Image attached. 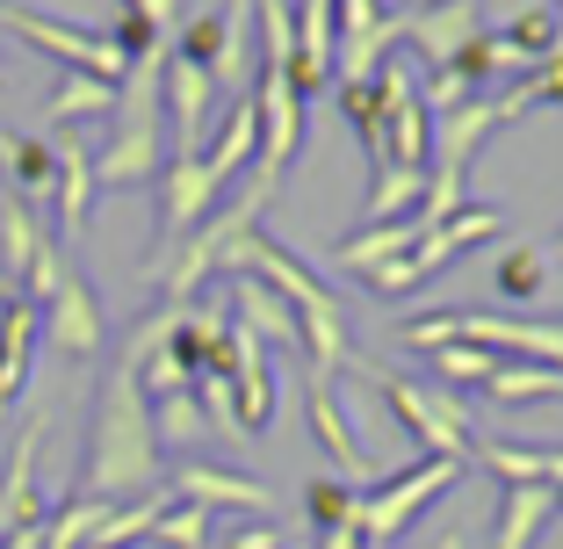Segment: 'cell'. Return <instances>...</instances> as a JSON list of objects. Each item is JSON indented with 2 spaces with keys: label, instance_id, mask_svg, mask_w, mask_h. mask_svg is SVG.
Returning a JSON list of instances; mask_svg holds the SVG:
<instances>
[{
  "label": "cell",
  "instance_id": "cell-1",
  "mask_svg": "<svg viewBox=\"0 0 563 549\" xmlns=\"http://www.w3.org/2000/svg\"><path fill=\"white\" fill-rule=\"evenodd\" d=\"M159 441H152V405L137 391V369L117 362L109 383L95 398V433H87V470H80V499L101 506H123V499H145L159 492Z\"/></svg>",
  "mask_w": 563,
  "mask_h": 549
},
{
  "label": "cell",
  "instance_id": "cell-2",
  "mask_svg": "<svg viewBox=\"0 0 563 549\" xmlns=\"http://www.w3.org/2000/svg\"><path fill=\"white\" fill-rule=\"evenodd\" d=\"M362 376L376 383V398L390 405V419H398V427L412 433L427 455L470 463V449H477V419H470V405L455 398V391H441V383H412V376H390V369H376V362H368Z\"/></svg>",
  "mask_w": 563,
  "mask_h": 549
},
{
  "label": "cell",
  "instance_id": "cell-3",
  "mask_svg": "<svg viewBox=\"0 0 563 549\" xmlns=\"http://www.w3.org/2000/svg\"><path fill=\"white\" fill-rule=\"evenodd\" d=\"M463 470H470V463L419 455V463L398 470V477H376V492H362V514H354V535H362V549H390L433 499H448V492L463 484Z\"/></svg>",
  "mask_w": 563,
  "mask_h": 549
},
{
  "label": "cell",
  "instance_id": "cell-4",
  "mask_svg": "<svg viewBox=\"0 0 563 549\" xmlns=\"http://www.w3.org/2000/svg\"><path fill=\"white\" fill-rule=\"evenodd\" d=\"M0 30H15L22 44L51 51V58H66L73 73H95V80H123V73H131V58H123V51L109 44L101 30H73V22H51V15H36V8H22V0H0Z\"/></svg>",
  "mask_w": 563,
  "mask_h": 549
},
{
  "label": "cell",
  "instance_id": "cell-5",
  "mask_svg": "<svg viewBox=\"0 0 563 549\" xmlns=\"http://www.w3.org/2000/svg\"><path fill=\"white\" fill-rule=\"evenodd\" d=\"M246 95H253V117H261V174L282 182V167H289L297 145H303V95L289 87L282 66H261Z\"/></svg>",
  "mask_w": 563,
  "mask_h": 549
},
{
  "label": "cell",
  "instance_id": "cell-6",
  "mask_svg": "<svg viewBox=\"0 0 563 549\" xmlns=\"http://www.w3.org/2000/svg\"><path fill=\"white\" fill-rule=\"evenodd\" d=\"M159 109L174 123V160H202L210 145V109H217V80L188 58L166 51V73H159Z\"/></svg>",
  "mask_w": 563,
  "mask_h": 549
},
{
  "label": "cell",
  "instance_id": "cell-7",
  "mask_svg": "<svg viewBox=\"0 0 563 549\" xmlns=\"http://www.w3.org/2000/svg\"><path fill=\"white\" fill-rule=\"evenodd\" d=\"M217 196H224V188L210 182L202 160H166V167H159V253H152V267H159L166 253H174L202 217L217 210Z\"/></svg>",
  "mask_w": 563,
  "mask_h": 549
},
{
  "label": "cell",
  "instance_id": "cell-8",
  "mask_svg": "<svg viewBox=\"0 0 563 549\" xmlns=\"http://www.w3.org/2000/svg\"><path fill=\"white\" fill-rule=\"evenodd\" d=\"M44 333L66 362H95L101 354V297H95V283H87L80 267H66L58 297L44 304Z\"/></svg>",
  "mask_w": 563,
  "mask_h": 549
},
{
  "label": "cell",
  "instance_id": "cell-9",
  "mask_svg": "<svg viewBox=\"0 0 563 549\" xmlns=\"http://www.w3.org/2000/svg\"><path fill=\"white\" fill-rule=\"evenodd\" d=\"M36 455H44V419H30V427L15 433L8 470H0V542H8L15 528H30V520L51 514V499L36 492Z\"/></svg>",
  "mask_w": 563,
  "mask_h": 549
},
{
  "label": "cell",
  "instance_id": "cell-10",
  "mask_svg": "<svg viewBox=\"0 0 563 549\" xmlns=\"http://www.w3.org/2000/svg\"><path fill=\"white\" fill-rule=\"evenodd\" d=\"M303 419H311L318 449L332 455V470H340L347 484H368V477H376V463H368V449L354 441V427H347V413H340V398H332V383H325V376L303 383Z\"/></svg>",
  "mask_w": 563,
  "mask_h": 549
},
{
  "label": "cell",
  "instance_id": "cell-11",
  "mask_svg": "<svg viewBox=\"0 0 563 549\" xmlns=\"http://www.w3.org/2000/svg\"><path fill=\"white\" fill-rule=\"evenodd\" d=\"M166 492L188 499V506H202V514H217V506H232V514H267V484L239 477V470H217V463H181Z\"/></svg>",
  "mask_w": 563,
  "mask_h": 549
},
{
  "label": "cell",
  "instance_id": "cell-12",
  "mask_svg": "<svg viewBox=\"0 0 563 549\" xmlns=\"http://www.w3.org/2000/svg\"><path fill=\"white\" fill-rule=\"evenodd\" d=\"M477 30H484L477 0H427L419 15H405V36H412V51L427 58V66H448Z\"/></svg>",
  "mask_w": 563,
  "mask_h": 549
},
{
  "label": "cell",
  "instance_id": "cell-13",
  "mask_svg": "<svg viewBox=\"0 0 563 549\" xmlns=\"http://www.w3.org/2000/svg\"><path fill=\"white\" fill-rule=\"evenodd\" d=\"M36 333H44V311L30 297H8L0 311V413L30 391V362H36Z\"/></svg>",
  "mask_w": 563,
  "mask_h": 549
},
{
  "label": "cell",
  "instance_id": "cell-14",
  "mask_svg": "<svg viewBox=\"0 0 563 549\" xmlns=\"http://www.w3.org/2000/svg\"><path fill=\"white\" fill-rule=\"evenodd\" d=\"M492 131H506V123H498V109L492 101H463V109H448V117H433V160L427 167H448V174H470V160H477V145Z\"/></svg>",
  "mask_w": 563,
  "mask_h": 549
},
{
  "label": "cell",
  "instance_id": "cell-15",
  "mask_svg": "<svg viewBox=\"0 0 563 549\" xmlns=\"http://www.w3.org/2000/svg\"><path fill=\"white\" fill-rule=\"evenodd\" d=\"M556 520V499L549 484H498L492 506V549H534V535Z\"/></svg>",
  "mask_w": 563,
  "mask_h": 549
},
{
  "label": "cell",
  "instance_id": "cell-16",
  "mask_svg": "<svg viewBox=\"0 0 563 549\" xmlns=\"http://www.w3.org/2000/svg\"><path fill=\"white\" fill-rule=\"evenodd\" d=\"M0 174H8V196H22L36 210V202H51V188H58V145L0 131Z\"/></svg>",
  "mask_w": 563,
  "mask_h": 549
},
{
  "label": "cell",
  "instance_id": "cell-17",
  "mask_svg": "<svg viewBox=\"0 0 563 549\" xmlns=\"http://www.w3.org/2000/svg\"><path fill=\"white\" fill-rule=\"evenodd\" d=\"M419 232H427V217H390V224H362V232H347L340 246H332V267H347V275H362V267H383L398 261V253L419 246Z\"/></svg>",
  "mask_w": 563,
  "mask_h": 549
},
{
  "label": "cell",
  "instance_id": "cell-18",
  "mask_svg": "<svg viewBox=\"0 0 563 549\" xmlns=\"http://www.w3.org/2000/svg\"><path fill=\"white\" fill-rule=\"evenodd\" d=\"M470 463L492 470L498 484H563V449H534V441H477Z\"/></svg>",
  "mask_w": 563,
  "mask_h": 549
},
{
  "label": "cell",
  "instance_id": "cell-19",
  "mask_svg": "<svg viewBox=\"0 0 563 549\" xmlns=\"http://www.w3.org/2000/svg\"><path fill=\"white\" fill-rule=\"evenodd\" d=\"M232 304H239V333H253V340H282V348H303L297 340V311L275 297V289L261 283V275H239V289H232Z\"/></svg>",
  "mask_w": 563,
  "mask_h": 549
},
{
  "label": "cell",
  "instance_id": "cell-20",
  "mask_svg": "<svg viewBox=\"0 0 563 549\" xmlns=\"http://www.w3.org/2000/svg\"><path fill=\"white\" fill-rule=\"evenodd\" d=\"M51 202H58V232L80 239L87 210H95V152L87 145H58V188H51Z\"/></svg>",
  "mask_w": 563,
  "mask_h": 549
},
{
  "label": "cell",
  "instance_id": "cell-21",
  "mask_svg": "<svg viewBox=\"0 0 563 549\" xmlns=\"http://www.w3.org/2000/svg\"><path fill=\"white\" fill-rule=\"evenodd\" d=\"M253 152H261V117H253V95H246L232 117H224V131L210 138L202 167H210V182H217V188H232V174H246V167H253Z\"/></svg>",
  "mask_w": 563,
  "mask_h": 549
},
{
  "label": "cell",
  "instance_id": "cell-22",
  "mask_svg": "<svg viewBox=\"0 0 563 549\" xmlns=\"http://www.w3.org/2000/svg\"><path fill=\"white\" fill-rule=\"evenodd\" d=\"M427 196V167H368V196H362V224H390L412 217Z\"/></svg>",
  "mask_w": 563,
  "mask_h": 549
},
{
  "label": "cell",
  "instance_id": "cell-23",
  "mask_svg": "<svg viewBox=\"0 0 563 549\" xmlns=\"http://www.w3.org/2000/svg\"><path fill=\"white\" fill-rule=\"evenodd\" d=\"M87 117H117V80H95V73H66L44 101V123H87Z\"/></svg>",
  "mask_w": 563,
  "mask_h": 549
},
{
  "label": "cell",
  "instance_id": "cell-24",
  "mask_svg": "<svg viewBox=\"0 0 563 549\" xmlns=\"http://www.w3.org/2000/svg\"><path fill=\"white\" fill-rule=\"evenodd\" d=\"M492 405H534V398H563V369L549 362H498L492 383H484Z\"/></svg>",
  "mask_w": 563,
  "mask_h": 549
},
{
  "label": "cell",
  "instance_id": "cell-25",
  "mask_svg": "<svg viewBox=\"0 0 563 549\" xmlns=\"http://www.w3.org/2000/svg\"><path fill=\"white\" fill-rule=\"evenodd\" d=\"M44 224H36V210L22 196H8L0 188V275H22V267L36 261V246H44Z\"/></svg>",
  "mask_w": 563,
  "mask_h": 549
},
{
  "label": "cell",
  "instance_id": "cell-26",
  "mask_svg": "<svg viewBox=\"0 0 563 549\" xmlns=\"http://www.w3.org/2000/svg\"><path fill=\"white\" fill-rule=\"evenodd\" d=\"M340 109H347L354 138H362L368 167H390V131H383V95H376V80H340Z\"/></svg>",
  "mask_w": 563,
  "mask_h": 549
},
{
  "label": "cell",
  "instance_id": "cell-27",
  "mask_svg": "<svg viewBox=\"0 0 563 549\" xmlns=\"http://www.w3.org/2000/svg\"><path fill=\"white\" fill-rule=\"evenodd\" d=\"M542 101H563V51H549L542 66H528L506 95H492V109H498V123H520L528 109H542Z\"/></svg>",
  "mask_w": 563,
  "mask_h": 549
},
{
  "label": "cell",
  "instance_id": "cell-28",
  "mask_svg": "<svg viewBox=\"0 0 563 549\" xmlns=\"http://www.w3.org/2000/svg\"><path fill=\"white\" fill-rule=\"evenodd\" d=\"M498 44L514 51V66H542L549 51H563V36H556V8H520L514 22H506V36H498Z\"/></svg>",
  "mask_w": 563,
  "mask_h": 549
},
{
  "label": "cell",
  "instance_id": "cell-29",
  "mask_svg": "<svg viewBox=\"0 0 563 549\" xmlns=\"http://www.w3.org/2000/svg\"><path fill=\"white\" fill-rule=\"evenodd\" d=\"M492 289H498L506 304H534V297L549 289V261H542L534 246H506V253L492 261Z\"/></svg>",
  "mask_w": 563,
  "mask_h": 549
},
{
  "label": "cell",
  "instance_id": "cell-30",
  "mask_svg": "<svg viewBox=\"0 0 563 549\" xmlns=\"http://www.w3.org/2000/svg\"><path fill=\"white\" fill-rule=\"evenodd\" d=\"M492 369H498V354L492 348H477V340H448V348H433V369H427V383H441V391H463V383H492Z\"/></svg>",
  "mask_w": 563,
  "mask_h": 549
},
{
  "label": "cell",
  "instance_id": "cell-31",
  "mask_svg": "<svg viewBox=\"0 0 563 549\" xmlns=\"http://www.w3.org/2000/svg\"><path fill=\"white\" fill-rule=\"evenodd\" d=\"M303 514H311L318 535L354 528V514H362V484H347V477H311V484H303Z\"/></svg>",
  "mask_w": 563,
  "mask_h": 549
},
{
  "label": "cell",
  "instance_id": "cell-32",
  "mask_svg": "<svg viewBox=\"0 0 563 549\" xmlns=\"http://www.w3.org/2000/svg\"><path fill=\"white\" fill-rule=\"evenodd\" d=\"M145 405H152V441H174V449H188V441H202V433H210L196 391H166V398H145Z\"/></svg>",
  "mask_w": 563,
  "mask_h": 549
},
{
  "label": "cell",
  "instance_id": "cell-33",
  "mask_svg": "<svg viewBox=\"0 0 563 549\" xmlns=\"http://www.w3.org/2000/svg\"><path fill=\"white\" fill-rule=\"evenodd\" d=\"M253 22H261V66H282L297 58V8L289 0H253Z\"/></svg>",
  "mask_w": 563,
  "mask_h": 549
},
{
  "label": "cell",
  "instance_id": "cell-34",
  "mask_svg": "<svg viewBox=\"0 0 563 549\" xmlns=\"http://www.w3.org/2000/svg\"><path fill=\"white\" fill-rule=\"evenodd\" d=\"M145 542L152 549H210V514H202V506H188V499H174L159 520H152Z\"/></svg>",
  "mask_w": 563,
  "mask_h": 549
},
{
  "label": "cell",
  "instance_id": "cell-35",
  "mask_svg": "<svg viewBox=\"0 0 563 549\" xmlns=\"http://www.w3.org/2000/svg\"><path fill=\"white\" fill-rule=\"evenodd\" d=\"M398 340L419 348V354H433V348H448V340H463V311H427V318H412V326H398Z\"/></svg>",
  "mask_w": 563,
  "mask_h": 549
},
{
  "label": "cell",
  "instance_id": "cell-36",
  "mask_svg": "<svg viewBox=\"0 0 563 549\" xmlns=\"http://www.w3.org/2000/svg\"><path fill=\"white\" fill-rule=\"evenodd\" d=\"M123 15H137L152 36H174L181 30V0H123Z\"/></svg>",
  "mask_w": 563,
  "mask_h": 549
},
{
  "label": "cell",
  "instance_id": "cell-37",
  "mask_svg": "<svg viewBox=\"0 0 563 549\" xmlns=\"http://www.w3.org/2000/svg\"><path fill=\"white\" fill-rule=\"evenodd\" d=\"M224 549H289V542H282V535H275V528L261 520V528H239V535H232Z\"/></svg>",
  "mask_w": 563,
  "mask_h": 549
},
{
  "label": "cell",
  "instance_id": "cell-38",
  "mask_svg": "<svg viewBox=\"0 0 563 549\" xmlns=\"http://www.w3.org/2000/svg\"><path fill=\"white\" fill-rule=\"evenodd\" d=\"M318 549H362V535H354V528H332V535H318Z\"/></svg>",
  "mask_w": 563,
  "mask_h": 549
},
{
  "label": "cell",
  "instance_id": "cell-39",
  "mask_svg": "<svg viewBox=\"0 0 563 549\" xmlns=\"http://www.w3.org/2000/svg\"><path fill=\"white\" fill-rule=\"evenodd\" d=\"M542 261H549V267H563V232H556V246H549V253H542Z\"/></svg>",
  "mask_w": 563,
  "mask_h": 549
},
{
  "label": "cell",
  "instance_id": "cell-40",
  "mask_svg": "<svg viewBox=\"0 0 563 549\" xmlns=\"http://www.w3.org/2000/svg\"><path fill=\"white\" fill-rule=\"evenodd\" d=\"M549 8H556V36H563V0H549Z\"/></svg>",
  "mask_w": 563,
  "mask_h": 549
},
{
  "label": "cell",
  "instance_id": "cell-41",
  "mask_svg": "<svg viewBox=\"0 0 563 549\" xmlns=\"http://www.w3.org/2000/svg\"><path fill=\"white\" fill-rule=\"evenodd\" d=\"M549 499H556V514H563V484H556V492H549Z\"/></svg>",
  "mask_w": 563,
  "mask_h": 549
},
{
  "label": "cell",
  "instance_id": "cell-42",
  "mask_svg": "<svg viewBox=\"0 0 563 549\" xmlns=\"http://www.w3.org/2000/svg\"><path fill=\"white\" fill-rule=\"evenodd\" d=\"M0 304H8V283H0Z\"/></svg>",
  "mask_w": 563,
  "mask_h": 549
},
{
  "label": "cell",
  "instance_id": "cell-43",
  "mask_svg": "<svg viewBox=\"0 0 563 549\" xmlns=\"http://www.w3.org/2000/svg\"><path fill=\"white\" fill-rule=\"evenodd\" d=\"M419 8H427V0H419Z\"/></svg>",
  "mask_w": 563,
  "mask_h": 549
}]
</instances>
